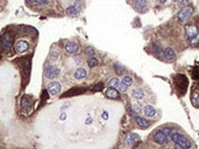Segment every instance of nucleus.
<instances>
[{"instance_id": "72a5a7b5", "label": "nucleus", "mask_w": 199, "mask_h": 149, "mask_svg": "<svg viewBox=\"0 0 199 149\" xmlns=\"http://www.w3.org/2000/svg\"><path fill=\"white\" fill-rule=\"evenodd\" d=\"M35 3L40 6H43V5H46L48 3V0H36Z\"/></svg>"}, {"instance_id": "5701e85b", "label": "nucleus", "mask_w": 199, "mask_h": 149, "mask_svg": "<svg viewBox=\"0 0 199 149\" xmlns=\"http://www.w3.org/2000/svg\"><path fill=\"white\" fill-rule=\"evenodd\" d=\"M119 80L117 78H112L110 81L108 82V87H113V88H116L119 86Z\"/></svg>"}, {"instance_id": "2f4dec72", "label": "nucleus", "mask_w": 199, "mask_h": 149, "mask_svg": "<svg viewBox=\"0 0 199 149\" xmlns=\"http://www.w3.org/2000/svg\"><path fill=\"white\" fill-rule=\"evenodd\" d=\"M134 111H136V112H139V111H141V106L139 105L138 103H136V104H134Z\"/></svg>"}, {"instance_id": "6e6552de", "label": "nucleus", "mask_w": 199, "mask_h": 149, "mask_svg": "<svg viewBox=\"0 0 199 149\" xmlns=\"http://www.w3.org/2000/svg\"><path fill=\"white\" fill-rule=\"evenodd\" d=\"M60 74V69L57 68L56 66H49L45 68V71H44V74H45V77L49 79H53L56 78V77L59 76Z\"/></svg>"}, {"instance_id": "393cba45", "label": "nucleus", "mask_w": 199, "mask_h": 149, "mask_svg": "<svg viewBox=\"0 0 199 149\" xmlns=\"http://www.w3.org/2000/svg\"><path fill=\"white\" fill-rule=\"evenodd\" d=\"M98 64H99V61H98V59L97 58H94V57H91L88 60V66L89 67H95L98 66Z\"/></svg>"}, {"instance_id": "7c9ffc66", "label": "nucleus", "mask_w": 199, "mask_h": 149, "mask_svg": "<svg viewBox=\"0 0 199 149\" xmlns=\"http://www.w3.org/2000/svg\"><path fill=\"white\" fill-rule=\"evenodd\" d=\"M74 6L76 7V8H77L78 10L79 11V10H80V9L82 8L83 3H82V1H81V0H77V1H76V3L74 4Z\"/></svg>"}, {"instance_id": "a19ab883", "label": "nucleus", "mask_w": 199, "mask_h": 149, "mask_svg": "<svg viewBox=\"0 0 199 149\" xmlns=\"http://www.w3.org/2000/svg\"><path fill=\"white\" fill-rule=\"evenodd\" d=\"M35 1L36 0H27V2H29V3H35Z\"/></svg>"}, {"instance_id": "cd10ccee", "label": "nucleus", "mask_w": 199, "mask_h": 149, "mask_svg": "<svg viewBox=\"0 0 199 149\" xmlns=\"http://www.w3.org/2000/svg\"><path fill=\"white\" fill-rule=\"evenodd\" d=\"M103 84L102 83V82H100V83H98L97 85H95L93 87H92V89L91 90L93 91V92H96V91H101V90H102L103 89Z\"/></svg>"}, {"instance_id": "423d86ee", "label": "nucleus", "mask_w": 199, "mask_h": 149, "mask_svg": "<svg viewBox=\"0 0 199 149\" xmlns=\"http://www.w3.org/2000/svg\"><path fill=\"white\" fill-rule=\"evenodd\" d=\"M0 45H1V47L7 53L10 51L11 46H12V41L8 33H5L4 35L0 38Z\"/></svg>"}, {"instance_id": "4468645a", "label": "nucleus", "mask_w": 199, "mask_h": 149, "mask_svg": "<svg viewBox=\"0 0 199 149\" xmlns=\"http://www.w3.org/2000/svg\"><path fill=\"white\" fill-rule=\"evenodd\" d=\"M15 49H16V51L18 53H24L29 49V43H28V42L21 40V41H19L16 43V45H15Z\"/></svg>"}, {"instance_id": "c85d7f7f", "label": "nucleus", "mask_w": 199, "mask_h": 149, "mask_svg": "<svg viewBox=\"0 0 199 149\" xmlns=\"http://www.w3.org/2000/svg\"><path fill=\"white\" fill-rule=\"evenodd\" d=\"M154 53H155V55H156L157 57L160 58V57H161V55L163 53V52H162V50H161V47L156 46L155 48H154Z\"/></svg>"}, {"instance_id": "f257e3e1", "label": "nucleus", "mask_w": 199, "mask_h": 149, "mask_svg": "<svg viewBox=\"0 0 199 149\" xmlns=\"http://www.w3.org/2000/svg\"><path fill=\"white\" fill-rule=\"evenodd\" d=\"M172 83L178 95L181 97L185 96L189 85L187 77L183 74H174V76H172Z\"/></svg>"}, {"instance_id": "39448f33", "label": "nucleus", "mask_w": 199, "mask_h": 149, "mask_svg": "<svg viewBox=\"0 0 199 149\" xmlns=\"http://www.w3.org/2000/svg\"><path fill=\"white\" fill-rule=\"evenodd\" d=\"M194 13V8L193 7H185L182 10L179 12L178 18L181 21H186L187 19L191 18V16Z\"/></svg>"}, {"instance_id": "79ce46f5", "label": "nucleus", "mask_w": 199, "mask_h": 149, "mask_svg": "<svg viewBox=\"0 0 199 149\" xmlns=\"http://www.w3.org/2000/svg\"><path fill=\"white\" fill-rule=\"evenodd\" d=\"M160 1H161V3H165L167 0H160Z\"/></svg>"}, {"instance_id": "a878e982", "label": "nucleus", "mask_w": 199, "mask_h": 149, "mask_svg": "<svg viewBox=\"0 0 199 149\" xmlns=\"http://www.w3.org/2000/svg\"><path fill=\"white\" fill-rule=\"evenodd\" d=\"M114 71L116 72V74H122L123 73H124V68L121 66L120 64H118V63H116V64H114Z\"/></svg>"}, {"instance_id": "20e7f679", "label": "nucleus", "mask_w": 199, "mask_h": 149, "mask_svg": "<svg viewBox=\"0 0 199 149\" xmlns=\"http://www.w3.org/2000/svg\"><path fill=\"white\" fill-rule=\"evenodd\" d=\"M191 102L196 108L199 109V82L196 83L195 85L192 87Z\"/></svg>"}, {"instance_id": "ddd939ff", "label": "nucleus", "mask_w": 199, "mask_h": 149, "mask_svg": "<svg viewBox=\"0 0 199 149\" xmlns=\"http://www.w3.org/2000/svg\"><path fill=\"white\" fill-rule=\"evenodd\" d=\"M139 141H140V137H139L138 135H137V133H130L126 139V145L127 146H131Z\"/></svg>"}, {"instance_id": "bb28decb", "label": "nucleus", "mask_w": 199, "mask_h": 149, "mask_svg": "<svg viewBox=\"0 0 199 149\" xmlns=\"http://www.w3.org/2000/svg\"><path fill=\"white\" fill-rule=\"evenodd\" d=\"M122 83L124 84V85H126V87H129V86H131V85H132V83H133V79H132V77L126 76V77H124L123 78Z\"/></svg>"}, {"instance_id": "58836bf2", "label": "nucleus", "mask_w": 199, "mask_h": 149, "mask_svg": "<svg viewBox=\"0 0 199 149\" xmlns=\"http://www.w3.org/2000/svg\"><path fill=\"white\" fill-rule=\"evenodd\" d=\"M88 119H89V120H88V121H86V123H87V124L92 122V119H91V118H88Z\"/></svg>"}, {"instance_id": "f8f14e48", "label": "nucleus", "mask_w": 199, "mask_h": 149, "mask_svg": "<svg viewBox=\"0 0 199 149\" xmlns=\"http://www.w3.org/2000/svg\"><path fill=\"white\" fill-rule=\"evenodd\" d=\"M129 113H130L131 115L134 117V119H135V121H136L137 124V125H138L139 127H141V128H146V127H148V126L149 125V122H148V121H147V120H145V119H143V118H141V117L137 116L135 112H133L132 110H130V109H129Z\"/></svg>"}, {"instance_id": "473e14b6", "label": "nucleus", "mask_w": 199, "mask_h": 149, "mask_svg": "<svg viewBox=\"0 0 199 149\" xmlns=\"http://www.w3.org/2000/svg\"><path fill=\"white\" fill-rule=\"evenodd\" d=\"M127 87H126V85H124L123 83H120V84H119V86H118L117 88L120 89L121 91H126V90H127Z\"/></svg>"}, {"instance_id": "0eeeda50", "label": "nucleus", "mask_w": 199, "mask_h": 149, "mask_svg": "<svg viewBox=\"0 0 199 149\" xmlns=\"http://www.w3.org/2000/svg\"><path fill=\"white\" fill-rule=\"evenodd\" d=\"M85 91H86V89L84 87H73L65 92L61 96V98H71L75 96H78V95H80V94H83Z\"/></svg>"}, {"instance_id": "9b49d317", "label": "nucleus", "mask_w": 199, "mask_h": 149, "mask_svg": "<svg viewBox=\"0 0 199 149\" xmlns=\"http://www.w3.org/2000/svg\"><path fill=\"white\" fill-rule=\"evenodd\" d=\"M154 141H155L157 144L161 146L163 145H166L167 142H168V138L167 135H165V133L163 131H159L155 133V135H154Z\"/></svg>"}, {"instance_id": "a211bd4d", "label": "nucleus", "mask_w": 199, "mask_h": 149, "mask_svg": "<svg viewBox=\"0 0 199 149\" xmlns=\"http://www.w3.org/2000/svg\"><path fill=\"white\" fill-rule=\"evenodd\" d=\"M106 96L108 98H113V99L118 98L119 97H120V95H119V92L116 90L115 88H113V87H109L108 88V90L106 91Z\"/></svg>"}, {"instance_id": "4be33fe9", "label": "nucleus", "mask_w": 199, "mask_h": 149, "mask_svg": "<svg viewBox=\"0 0 199 149\" xmlns=\"http://www.w3.org/2000/svg\"><path fill=\"white\" fill-rule=\"evenodd\" d=\"M67 13L69 15V16H71V17H74V16H76V15L78 13V10L76 8V7L74 6H70V7H68L67 8Z\"/></svg>"}, {"instance_id": "f3484780", "label": "nucleus", "mask_w": 199, "mask_h": 149, "mask_svg": "<svg viewBox=\"0 0 199 149\" xmlns=\"http://www.w3.org/2000/svg\"><path fill=\"white\" fill-rule=\"evenodd\" d=\"M163 54H164V56H165V58L168 59V60H173V59H175V57H176L175 53H174L173 50L170 47H168L164 50Z\"/></svg>"}, {"instance_id": "b1692460", "label": "nucleus", "mask_w": 199, "mask_h": 149, "mask_svg": "<svg viewBox=\"0 0 199 149\" xmlns=\"http://www.w3.org/2000/svg\"><path fill=\"white\" fill-rule=\"evenodd\" d=\"M133 96L137 99H141L144 98V92L141 89H135L133 90Z\"/></svg>"}, {"instance_id": "c756f323", "label": "nucleus", "mask_w": 199, "mask_h": 149, "mask_svg": "<svg viewBox=\"0 0 199 149\" xmlns=\"http://www.w3.org/2000/svg\"><path fill=\"white\" fill-rule=\"evenodd\" d=\"M85 53L87 54V55H89V56H92L93 54H94V49L91 46L87 47L86 50H85Z\"/></svg>"}, {"instance_id": "4c0bfd02", "label": "nucleus", "mask_w": 199, "mask_h": 149, "mask_svg": "<svg viewBox=\"0 0 199 149\" xmlns=\"http://www.w3.org/2000/svg\"><path fill=\"white\" fill-rule=\"evenodd\" d=\"M175 149H183L181 146H179V145H175Z\"/></svg>"}, {"instance_id": "7ed1b4c3", "label": "nucleus", "mask_w": 199, "mask_h": 149, "mask_svg": "<svg viewBox=\"0 0 199 149\" xmlns=\"http://www.w3.org/2000/svg\"><path fill=\"white\" fill-rule=\"evenodd\" d=\"M172 140L175 143V145L181 146L183 149H189L191 147V143L188 140L187 138H185L183 135H182L179 133H173L171 135Z\"/></svg>"}, {"instance_id": "f704fd0d", "label": "nucleus", "mask_w": 199, "mask_h": 149, "mask_svg": "<svg viewBox=\"0 0 199 149\" xmlns=\"http://www.w3.org/2000/svg\"><path fill=\"white\" fill-rule=\"evenodd\" d=\"M132 149H141V143H140V141L136 143L135 145H134V146H133Z\"/></svg>"}, {"instance_id": "ea45409f", "label": "nucleus", "mask_w": 199, "mask_h": 149, "mask_svg": "<svg viewBox=\"0 0 199 149\" xmlns=\"http://www.w3.org/2000/svg\"><path fill=\"white\" fill-rule=\"evenodd\" d=\"M102 116H103V118L105 117V120H107V117H108V115H107V113H106V112H104V113L102 114Z\"/></svg>"}, {"instance_id": "1a4fd4ad", "label": "nucleus", "mask_w": 199, "mask_h": 149, "mask_svg": "<svg viewBox=\"0 0 199 149\" xmlns=\"http://www.w3.org/2000/svg\"><path fill=\"white\" fill-rule=\"evenodd\" d=\"M21 107L25 112L31 111L32 107V99L29 96H23L21 100Z\"/></svg>"}, {"instance_id": "6ab92c4d", "label": "nucleus", "mask_w": 199, "mask_h": 149, "mask_svg": "<svg viewBox=\"0 0 199 149\" xmlns=\"http://www.w3.org/2000/svg\"><path fill=\"white\" fill-rule=\"evenodd\" d=\"M148 8V2L147 0H138L137 2V8L138 11L145 12Z\"/></svg>"}, {"instance_id": "dca6fc26", "label": "nucleus", "mask_w": 199, "mask_h": 149, "mask_svg": "<svg viewBox=\"0 0 199 149\" xmlns=\"http://www.w3.org/2000/svg\"><path fill=\"white\" fill-rule=\"evenodd\" d=\"M87 71H86V69H84V68H78L76 71H75V74H74V77L75 78H77L78 79V80H80V79H83V78H85L87 77Z\"/></svg>"}, {"instance_id": "9d476101", "label": "nucleus", "mask_w": 199, "mask_h": 149, "mask_svg": "<svg viewBox=\"0 0 199 149\" xmlns=\"http://www.w3.org/2000/svg\"><path fill=\"white\" fill-rule=\"evenodd\" d=\"M61 88L62 87H61L60 83L57 82V81H54V82H52V83L49 84V85L47 86L46 90L49 94H51V95H53V96H56L61 91Z\"/></svg>"}, {"instance_id": "2eb2a0df", "label": "nucleus", "mask_w": 199, "mask_h": 149, "mask_svg": "<svg viewBox=\"0 0 199 149\" xmlns=\"http://www.w3.org/2000/svg\"><path fill=\"white\" fill-rule=\"evenodd\" d=\"M66 51L70 54L76 53L78 51V45L76 42H67L66 44Z\"/></svg>"}, {"instance_id": "c9c22d12", "label": "nucleus", "mask_w": 199, "mask_h": 149, "mask_svg": "<svg viewBox=\"0 0 199 149\" xmlns=\"http://www.w3.org/2000/svg\"><path fill=\"white\" fill-rule=\"evenodd\" d=\"M186 4H188V0H182V2L180 3V5H182V6L186 5Z\"/></svg>"}, {"instance_id": "412c9836", "label": "nucleus", "mask_w": 199, "mask_h": 149, "mask_svg": "<svg viewBox=\"0 0 199 149\" xmlns=\"http://www.w3.org/2000/svg\"><path fill=\"white\" fill-rule=\"evenodd\" d=\"M192 78L195 80H199V62L196 63V66L192 69Z\"/></svg>"}, {"instance_id": "37998d69", "label": "nucleus", "mask_w": 199, "mask_h": 149, "mask_svg": "<svg viewBox=\"0 0 199 149\" xmlns=\"http://www.w3.org/2000/svg\"><path fill=\"white\" fill-rule=\"evenodd\" d=\"M175 1H177V0H175Z\"/></svg>"}, {"instance_id": "e433bc0d", "label": "nucleus", "mask_w": 199, "mask_h": 149, "mask_svg": "<svg viewBox=\"0 0 199 149\" xmlns=\"http://www.w3.org/2000/svg\"><path fill=\"white\" fill-rule=\"evenodd\" d=\"M61 120H65V119H66V114H65V113H63L62 114V115H61Z\"/></svg>"}, {"instance_id": "aec40b11", "label": "nucleus", "mask_w": 199, "mask_h": 149, "mask_svg": "<svg viewBox=\"0 0 199 149\" xmlns=\"http://www.w3.org/2000/svg\"><path fill=\"white\" fill-rule=\"evenodd\" d=\"M144 113L147 117H153L156 114V110L151 105H147L144 108Z\"/></svg>"}, {"instance_id": "f03ea898", "label": "nucleus", "mask_w": 199, "mask_h": 149, "mask_svg": "<svg viewBox=\"0 0 199 149\" xmlns=\"http://www.w3.org/2000/svg\"><path fill=\"white\" fill-rule=\"evenodd\" d=\"M185 36L188 42L195 46L199 42V31L195 24L189 23L185 26Z\"/></svg>"}]
</instances>
